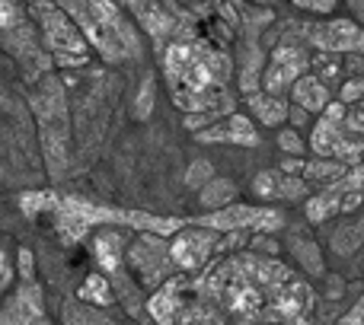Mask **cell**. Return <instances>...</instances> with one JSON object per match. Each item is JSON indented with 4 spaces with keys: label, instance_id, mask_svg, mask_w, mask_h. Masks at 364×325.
<instances>
[{
    "label": "cell",
    "instance_id": "cell-14",
    "mask_svg": "<svg viewBox=\"0 0 364 325\" xmlns=\"http://www.w3.org/2000/svg\"><path fill=\"white\" fill-rule=\"evenodd\" d=\"M252 192L265 201H301L307 198L310 185L301 179V175H288L282 169H265L252 179Z\"/></svg>",
    "mask_w": 364,
    "mask_h": 325
},
{
    "label": "cell",
    "instance_id": "cell-33",
    "mask_svg": "<svg viewBox=\"0 0 364 325\" xmlns=\"http://www.w3.org/2000/svg\"><path fill=\"white\" fill-rule=\"evenodd\" d=\"M256 4H272V0H256Z\"/></svg>",
    "mask_w": 364,
    "mask_h": 325
},
{
    "label": "cell",
    "instance_id": "cell-11",
    "mask_svg": "<svg viewBox=\"0 0 364 325\" xmlns=\"http://www.w3.org/2000/svg\"><path fill=\"white\" fill-rule=\"evenodd\" d=\"M307 55L297 45H278L269 55V64L262 67V93L269 96H284L291 93L301 77H307Z\"/></svg>",
    "mask_w": 364,
    "mask_h": 325
},
{
    "label": "cell",
    "instance_id": "cell-18",
    "mask_svg": "<svg viewBox=\"0 0 364 325\" xmlns=\"http://www.w3.org/2000/svg\"><path fill=\"white\" fill-rule=\"evenodd\" d=\"M77 297H80V303H87V307H96V309H109L115 300H119V294H115L112 281H109L102 271H93V275L83 277L80 290H77Z\"/></svg>",
    "mask_w": 364,
    "mask_h": 325
},
{
    "label": "cell",
    "instance_id": "cell-19",
    "mask_svg": "<svg viewBox=\"0 0 364 325\" xmlns=\"http://www.w3.org/2000/svg\"><path fill=\"white\" fill-rule=\"evenodd\" d=\"M233 198H237V185L230 179H220V175H214L198 192V201L205 211H224V207L233 204Z\"/></svg>",
    "mask_w": 364,
    "mask_h": 325
},
{
    "label": "cell",
    "instance_id": "cell-17",
    "mask_svg": "<svg viewBox=\"0 0 364 325\" xmlns=\"http://www.w3.org/2000/svg\"><path fill=\"white\" fill-rule=\"evenodd\" d=\"M246 106H250V112L256 115L259 125H265V128H278V125H284V121L291 119V109H288V102H284L282 96L250 93L246 96Z\"/></svg>",
    "mask_w": 364,
    "mask_h": 325
},
{
    "label": "cell",
    "instance_id": "cell-2",
    "mask_svg": "<svg viewBox=\"0 0 364 325\" xmlns=\"http://www.w3.org/2000/svg\"><path fill=\"white\" fill-rule=\"evenodd\" d=\"M230 57L198 38H173L164 51V74L170 83L173 102L186 109L188 128H208L214 119L230 112V96L224 93L230 80Z\"/></svg>",
    "mask_w": 364,
    "mask_h": 325
},
{
    "label": "cell",
    "instance_id": "cell-3",
    "mask_svg": "<svg viewBox=\"0 0 364 325\" xmlns=\"http://www.w3.org/2000/svg\"><path fill=\"white\" fill-rule=\"evenodd\" d=\"M55 4L74 19L90 48L102 55V61L122 64L138 61L144 55L138 29L125 16V10H119L115 0H55Z\"/></svg>",
    "mask_w": 364,
    "mask_h": 325
},
{
    "label": "cell",
    "instance_id": "cell-29",
    "mask_svg": "<svg viewBox=\"0 0 364 325\" xmlns=\"http://www.w3.org/2000/svg\"><path fill=\"white\" fill-rule=\"evenodd\" d=\"M364 99V80H352V83H346L342 87V106H355V102H361Z\"/></svg>",
    "mask_w": 364,
    "mask_h": 325
},
{
    "label": "cell",
    "instance_id": "cell-26",
    "mask_svg": "<svg viewBox=\"0 0 364 325\" xmlns=\"http://www.w3.org/2000/svg\"><path fill=\"white\" fill-rule=\"evenodd\" d=\"M346 128L355 134V138L364 141V99L355 102V106L346 112Z\"/></svg>",
    "mask_w": 364,
    "mask_h": 325
},
{
    "label": "cell",
    "instance_id": "cell-12",
    "mask_svg": "<svg viewBox=\"0 0 364 325\" xmlns=\"http://www.w3.org/2000/svg\"><path fill=\"white\" fill-rule=\"evenodd\" d=\"M201 226H211V230H278L284 224V217L278 211L269 207H246V204H230L224 211H214L208 217H198Z\"/></svg>",
    "mask_w": 364,
    "mask_h": 325
},
{
    "label": "cell",
    "instance_id": "cell-5",
    "mask_svg": "<svg viewBox=\"0 0 364 325\" xmlns=\"http://www.w3.org/2000/svg\"><path fill=\"white\" fill-rule=\"evenodd\" d=\"M0 51L16 61L23 83H29V87L42 77H48L51 64H55L45 51L36 23L29 19V13L19 0H0Z\"/></svg>",
    "mask_w": 364,
    "mask_h": 325
},
{
    "label": "cell",
    "instance_id": "cell-8",
    "mask_svg": "<svg viewBox=\"0 0 364 325\" xmlns=\"http://www.w3.org/2000/svg\"><path fill=\"white\" fill-rule=\"evenodd\" d=\"M346 112L348 109L342 106V102H333V106L316 119L310 147H314V153L323 160H336V162H342V166H358L364 157V141L355 138L346 128Z\"/></svg>",
    "mask_w": 364,
    "mask_h": 325
},
{
    "label": "cell",
    "instance_id": "cell-20",
    "mask_svg": "<svg viewBox=\"0 0 364 325\" xmlns=\"http://www.w3.org/2000/svg\"><path fill=\"white\" fill-rule=\"evenodd\" d=\"M64 325H119L109 313L87 303H64Z\"/></svg>",
    "mask_w": 364,
    "mask_h": 325
},
{
    "label": "cell",
    "instance_id": "cell-6",
    "mask_svg": "<svg viewBox=\"0 0 364 325\" xmlns=\"http://www.w3.org/2000/svg\"><path fill=\"white\" fill-rule=\"evenodd\" d=\"M19 4L26 6L29 19L36 23L51 61L61 64V67H83L90 61V55H93L90 42L55 0H19Z\"/></svg>",
    "mask_w": 364,
    "mask_h": 325
},
{
    "label": "cell",
    "instance_id": "cell-10",
    "mask_svg": "<svg viewBox=\"0 0 364 325\" xmlns=\"http://www.w3.org/2000/svg\"><path fill=\"white\" fill-rule=\"evenodd\" d=\"M0 325H55L48 319L45 290L38 281H19L0 303Z\"/></svg>",
    "mask_w": 364,
    "mask_h": 325
},
{
    "label": "cell",
    "instance_id": "cell-22",
    "mask_svg": "<svg viewBox=\"0 0 364 325\" xmlns=\"http://www.w3.org/2000/svg\"><path fill=\"white\" fill-rule=\"evenodd\" d=\"M323 192L336 194V198H342V194H361V198H364V162L346 169V175H342V179H336L333 185H326Z\"/></svg>",
    "mask_w": 364,
    "mask_h": 325
},
{
    "label": "cell",
    "instance_id": "cell-27",
    "mask_svg": "<svg viewBox=\"0 0 364 325\" xmlns=\"http://www.w3.org/2000/svg\"><path fill=\"white\" fill-rule=\"evenodd\" d=\"M10 287H13V262H10V255H6V249L0 246V303L10 294Z\"/></svg>",
    "mask_w": 364,
    "mask_h": 325
},
{
    "label": "cell",
    "instance_id": "cell-21",
    "mask_svg": "<svg viewBox=\"0 0 364 325\" xmlns=\"http://www.w3.org/2000/svg\"><path fill=\"white\" fill-rule=\"evenodd\" d=\"M291 252H294L297 265H304V268L310 271V275H323V258H320V249H316V243H310L304 233H294V239H291Z\"/></svg>",
    "mask_w": 364,
    "mask_h": 325
},
{
    "label": "cell",
    "instance_id": "cell-7",
    "mask_svg": "<svg viewBox=\"0 0 364 325\" xmlns=\"http://www.w3.org/2000/svg\"><path fill=\"white\" fill-rule=\"evenodd\" d=\"M125 262H128V271L134 275V281L144 290H151V294L176 277L170 243H166V236H157V233H141V236H134L125 249Z\"/></svg>",
    "mask_w": 364,
    "mask_h": 325
},
{
    "label": "cell",
    "instance_id": "cell-28",
    "mask_svg": "<svg viewBox=\"0 0 364 325\" xmlns=\"http://www.w3.org/2000/svg\"><path fill=\"white\" fill-rule=\"evenodd\" d=\"M297 10H307V13H333L339 0H291Z\"/></svg>",
    "mask_w": 364,
    "mask_h": 325
},
{
    "label": "cell",
    "instance_id": "cell-32",
    "mask_svg": "<svg viewBox=\"0 0 364 325\" xmlns=\"http://www.w3.org/2000/svg\"><path fill=\"white\" fill-rule=\"evenodd\" d=\"M342 325H364V297L358 300V307H355L352 313H348L346 319H342Z\"/></svg>",
    "mask_w": 364,
    "mask_h": 325
},
{
    "label": "cell",
    "instance_id": "cell-16",
    "mask_svg": "<svg viewBox=\"0 0 364 325\" xmlns=\"http://www.w3.org/2000/svg\"><path fill=\"white\" fill-rule=\"evenodd\" d=\"M291 99L301 112H314V115H323L329 106H333V96H329V87L320 80V77L307 74L291 87Z\"/></svg>",
    "mask_w": 364,
    "mask_h": 325
},
{
    "label": "cell",
    "instance_id": "cell-15",
    "mask_svg": "<svg viewBox=\"0 0 364 325\" xmlns=\"http://www.w3.org/2000/svg\"><path fill=\"white\" fill-rule=\"evenodd\" d=\"M115 4H119V10L125 6V10L141 23V29H144L157 45L164 42L166 35L176 32V19H173L157 0H115Z\"/></svg>",
    "mask_w": 364,
    "mask_h": 325
},
{
    "label": "cell",
    "instance_id": "cell-4",
    "mask_svg": "<svg viewBox=\"0 0 364 325\" xmlns=\"http://www.w3.org/2000/svg\"><path fill=\"white\" fill-rule=\"evenodd\" d=\"M32 87L36 89L29 93V109L38 128V141H42L45 166L51 179H61L70 162V112L64 83L55 74H48Z\"/></svg>",
    "mask_w": 364,
    "mask_h": 325
},
{
    "label": "cell",
    "instance_id": "cell-25",
    "mask_svg": "<svg viewBox=\"0 0 364 325\" xmlns=\"http://www.w3.org/2000/svg\"><path fill=\"white\" fill-rule=\"evenodd\" d=\"M278 147H282L284 153H291V157H301L304 153V141H301V134L294 131V128H284V131H278Z\"/></svg>",
    "mask_w": 364,
    "mask_h": 325
},
{
    "label": "cell",
    "instance_id": "cell-30",
    "mask_svg": "<svg viewBox=\"0 0 364 325\" xmlns=\"http://www.w3.org/2000/svg\"><path fill=\"white\" fill-rule=\"evenodd\" d=\"M16 262H19V275H23V281H36V268H32V252H29V249H19Z\"/></svg>",
    "mask_w": 364,
    "mask_h": 325
},
{
    "label": "cell",
    "instance_id": "cell-31",
    "mask_svg": "<svg viewBox=\"0 0 364 325\" xmlns=\"http://www.w3.org/2000/svg\"><path fill=\"white\" fill-rule=\"evenodd\" d=\"M147 102H154V83L144 80L141 87V102H138V115H147Z\"/></svg>",
    "mask_w": 364,
    "mask_h": 325
},
{
    "label": "cell",
    "instance_id": "cell-24",
    "mask_svg": "<svg viewBox=\"0 0 364 325\" xmlns=\"http://www.w3.org/2000/svg\"><path fill=\"white\" fill-rule=\"evenodd\" d=\"M211 179H214V169H211V162H208V160H195L192 166H188V172H186V185L188 188H198V192Z\"/></svg>",
    "mask_w": 364,
    "mask_h": 325
},
{
    "label": "cell",
    "instance_id": "cell-1",
    "mask_svg": "<svg viewBox=\"0 0 364 325\" xmlns=\"http://www.w3.org/2000/svg\"><path fill=\"white\" fill-rule=\"evenodd\" d=\"M170 325H310L314 290L275 255H227L195 281L173 277Z\"/></svg>",
    "mask_w": 364,
    "mask_h": 325
},
{
    "label": "cell",
    "instance_id": "cell-23",
    "mask_svg": "<svg viewBox=\"0 0 364 325\" xmlns=\"http://www.w3.org/2000/svg\"><path fill=\"white\" fill-rule=\"evenodd\" d=\"M346 169L348 166H342V162H336V160H320V162H307L304 166V182H326V185H333L336 179H342L346 175Z\"/></svg>",
    "mask_w": 364,
    "mask_h": 325
},
{
    "label": "cell",
    "instance_id": "cell-9",
    "mask_svg": "<svg viewBox=\"0 0 364 325\" xmlns=\"http://www.w3.org/2000/svg\"><path fill=\"white\" fill-rule=\"evenodd\" d=\"M218 243H220V236H218V230H211V226H201V224L182 226V230L173 233V239H170V255H173L176 271H186V275L205 271L208 262H211V255H214V249H218Z\"/></svg>",
    "mask_w": 364,
    "mask_h": 325
},
{
    "label": "cell",
    "instance_id": "cell-13",
    "mask_svg": "<svg viewBox=\"0 0 364 325\" xmlns=\"http://www.w3.org/2000/svg\"><path fill=\"white\" fill-rule=\"evenodd\" d=\"M198 144H240V147H256L259 144V131L252 125V119L240 112H230L227 119L214 121V125L195 131Z\"/></svg>",
    "mask_w": 364,
    "mask_h": 325
}]
</instances>
